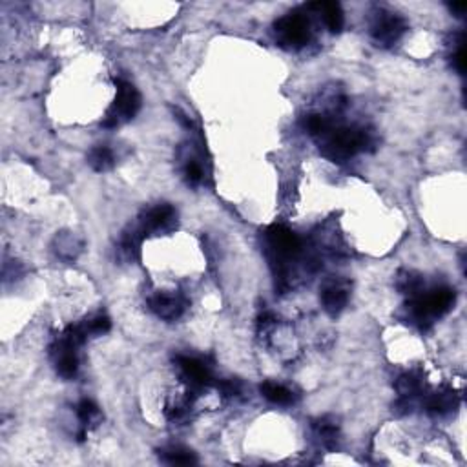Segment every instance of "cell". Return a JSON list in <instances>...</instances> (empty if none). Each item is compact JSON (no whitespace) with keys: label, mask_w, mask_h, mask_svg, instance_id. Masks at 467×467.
<instances>
[{"label":"cell","mask_w":467,"mask_h":467,"mask_svg":"<svg viewBox=\"0 0 467 467\" xmlns=\"http://www.w3.org/2000/svg\"><path fill=\"white\" fill-rule=\"evenodd\" d=\"M177 367L181 371L183 378L190 387L194 389H203V387L210 386L212 376H210V371L206 369L203 362H199L197 358H190V356H177L176 358Z\"/></svg>","instance_id":"obj_10"},{"label":"cell","mask_w":467,"mask_h":467,"mask_svg":"<svg viewBox=\"0 0 467 467\" xmlns=\"http://www.w3.org/2000/svg\"><path fill=\"white\" fill-rule=\"evenodd\" d=\"M274 29L277 33V39L289 48H303L310 41L309 17L300 9H294L291 13L277 18Z\"/></svg>","instance_id":"obj_4"},{"label":"cell","mask_w":467,"mask_h":467,"mask_svg":"<svg viewBox=\"0 0 467 467\" xmlns=\"http://www.w3.org/2000/svg\"><path fill=\"white\" fill-rule=\"evenodd\" d=\"M84 327H86L88 334H105L112 329V322H110V317L105 316V314H97V316L90 317L84 322Z\"/></svg>","instance_id":"obj_23"},{"label":"cell","mask_w":467,"mask_h":467,"mask_svg":"<svg viewBox=\"0 0 467 467\" xmlns=\"http://www.w3.org/2000/svg\"><path fill=\"white\" fill-rule=\"evenodd\" d=\"M398 289L404 292V294H409L413 298L418 292H422V277L414 272L404 270V272H400L398 276Z\"/></svg>","instance_id":"obj_22"},{"label":"cell","mask_w":467,"mask_h":467,"mask_svg":"<svg viewBox=\"0 0 467 467\" xmlns=\"http://www.w3.org/2000/svg\"><path fill=\"white\" fill-rule=\"evenodd\" d=\"M177 219L176 209H173L172 204L168 203H161L154 209H150L148 212L145 213L141 218V228L143 234H154V232H161V230H168V228L172 227L173 223Z\"/></svg>","instance_id":"obj_8"},{"label":"cell","mask_w":467,"mask_h":467,"mask_svg":"<svg viewBox=\"0 0 467 467\" xmlns=\"http://www.w3.org/2000/svg\"><path fill=\"white\" fill-rule=\"evenodd\" d=\"M310 8L320 11L323 22L331 33H340L343 29V11H341V6L338 2H317V4H310Z\"/></svg>","instance_id":"obj_12"},{"label":"cell","mask_w":467,"mask_h":467,"mask_svg":"<svg viewBox=\"0 0 467 467\" xmlns=\"http://www.w3.org/2000/svg\"><path fill=\"white\" fill-rule=\"evenodd\" d=\"M374 145V137L365 128L332 126L320 137V150L334 163H343L360 150H367Z\"/></svg>","instance_id":"obj_1"},{"label":"cell","mask_w":467,"mask_h":467,"mask_svg":"<svg viewBox=\"0 0 467 467\" xmlns=\"http://www.w3.org/2000/svg\"><path fill=\"white\" fill-rule=\"evenodd\" d=\"M267 241L268 246L274 250V254L279 258H294L296 254H300L301 250V241L300 237L296 236L294 232L289 230L283 225H272L267 230Z\"/></svg>","instance_id":"obj_6"},{"label":"cell","mask_w":467,"mask_h":467,"mask_svg":"<svg viewBox=\"0 0 467 467\" xmlns=\"http://www.w3.org/2000/svg\"><path fill=\"white\" fill-rule=\"evenodd\" d=\"M77 416L82 423V429H88L90 426H97L100 422V411L91 400H82L77 405Z\"/></svg>","instance_id":"obj_19"},{"label":"cell","mask_w":467,"mask_h":467,"mask_svg":"<svg viewBox=\"0 0 467 467\" xmlns=\"http://www.w3.org/2000/svg\"><path fill=\"white\" fill-rule=\"evenodd\" d=\"M115 84H117V96L100 123L105 128L121 126V124L132 121L137 112L141 110V96L133 84L123 81V79H119V81L115 79Z\"/></svg>","instance_id":"obj_3"},{"label":"cell","mask_w":467,"mask_h":467,"mask_svg":"<svg viewBox=\"0 0 467 467\" xmlns=\"http://www.w3.org/2000/svg\"><path fill=\"white\" fill-rule=\"evenodd\" d=\"M88 163H90V166L93 168L96 172L112 170L115 164L114 152L110 150L108 146H96V148H91V152L88 154Z\"/></svg>","instance_id":"obj_16"},{"label":"cell","mask_w":467,"mask_h":467,"mask_svg":"<svg viewBox=\"0 0 467 467\" xmlns=\"http://www.w3.org/2000/svg\"><path fill=\"white\" fill-rule=\"evenodd\" d=\"M459 50H456V53L453 55V66L456 70H459V73H466V42H463V37H462V41L459 42Z\"/></svg>","instance_id":"obj_25"},{"label":"cell","mask_w":467,"mask_h":467,"mask_svg":"<svg viewBox=\"0 0 467 467\" xmlns=\"http://www.w3.org/2000/svg\"><path fill=\"white\" fill-rule=\"evenodd\" d=\"M454 291L449 287H436L429 292H418L411 298V313L414 320L422 325L433 323V320L442 317L451 310L454 305Z\"/></svg>","instance_id":"obj_2"},{"label":"cell","mask_w":467,"mask_h":467,"mask_svg":"<svg viewBox=\"0 0 467 467\" xmlns=\"http://www.w3.org/2000/svg\"><path fill=\"white\" fill-rule=\"evenodd\" d=\"M449 9L453 11L456 17H463V13H466L467 9V4L466 2H460V4H449Z\"/></svg>","instance_id":"obj_26"},{"label":"cell","mask_w":467,"mask_h":467,"mask_svg":"<svg viewBox=\"0 0 467 467\" xmlns=\"http://www.w3.org/2000/svg\"><path fill=\"white\" fill-rule=\"evenodd\" d=\"M152 313L161 320L173 322L181 316L186 309V301L179 294H168V292H157L148 301Z\"/></svg>","instance_id":"obj_9"},{"label":"cell","mask_w":467,"mask_h":467,"mask_svg":"<svg viewBox=\"0 0 467 467\" xmlns=\"http://www.w3.org/2000/svg\"><path fill=\"white\" fill-rule=\"evenodd\" d=\"M459 407V396L453 390H440L427 400V411L433 416H445Z\"/></svg>","instance_id":"obj_13"},{"label":"cell","mask_w":467,"mask_h":467,"mask_svg":"<svg viewBox=\"0 0 467 467\" xmlns=\"http://www.w3.org/2000/svg\"><path fill=\"white\" fill-rule=\"evenodd\" d=\"M347 301H349V291H347V287H345L343 283L331 282L323 287L322 305L323 310H325L329 316L336 317L338 314H341Z\"/></svg>","instance_id":"obj_11"},{"label":"cell","mask_w":467,"mask_h":467,"mask_svg":"<svg viewBox=\"0 0 467 467\" xmlns=\"http://www.w3.org/2000/svg\"><path fill=\"white\" fill-rule=\"evenodd\" d=\"M159 459L170 466H194L197 463V456L194 451L181 447V445H172L166 449L159 451Z\"/></svg>","instance_id":"obj_14"},{"label":"cell","mask_w":467,"mask_h":467,"mask_svg":"<svg viewBox=\"0 0 467 467\" xmlns=\"http://www.w3.org/2000/svg\"><path fill=\"white\" fill-rule=\"evenodd\" d=\"M303 126H305V130L310 133V136L322 137L323 133H327L329 130H331L332 123H331V119L327 117V115L313 114V115H307V117L303 119Z\"/></svg>","instance_id":"obj_21"},{"label":"cell","mask_w":467,"mask_h":467,"mask_svg":"<svg viewBox=\"0 0 467 467\" xmlns=\"http://www.w3.org/2000/svg\"><path fill=\"white\" fill-rule=\"evenodd\" d=\"M75 349H77V345H73L64 336H60L59 340L53 343V347H51L55 369L59 372V376L66 378V380L75 376L79 371V358Z\"/></svg>","instance_id":"obj_7"},{"label":"cell","mask_w":467,"mask_h":467,"mask_svg":"<svg viewBox=\"0 0 467 467\" xmlns=\"http://www.w3.org/2000/svg\"><path fill=\"white\" fill-rule=\"evenodd\" d=\"M407 29V24L400 15L390 11H378L374 22L371 24V35L378 46L389 48L400 41Z\"/></svg>","instance_id":"obj_5"},{"label":"cell","mask_w":467,"mask_h":467,"mask_svg":"<svg viewBox=\"0 0 467 467\" xmlns=\"http://www.w3.org/2000/svg\"><path fill=\"white\" fill-rule=\"evenodd\" d=\"M185 177L190 185H199V183L203 181V168H201V164L195 163V161H190V163L185 166Z\"/></svg>","instance_id":"obj_24"},{"label":"cell","mask_w":467,"mask_h":467,"mask_svg":"<svg viewBox=\"0 0 467 467\" xmlns=\"http://www.w3.org/2000/svg\"><path fill=\"white\" fill-rule=\"evenodd\" d=\"M143 232L141 228H132L126 232L121 239V254L126 259H136L139 254V245H141Z\"/></svg>","instance_id":"obj_20"},{"label":"cell","mask_w":467,"mask_h":467,"mask_svg":"<svg viewBox=\"0 0 467 467\" xmlns=\"http://www.w3.org/2000/svg\"><path fill=\"white\" fill-rule=\"evenodd\" d=\"M313 426L316 435L320 436V440L323 442V445H327V447H334L336 442H338V426H336L334 420H331L329 416L317 418Z\"/></svg>","instance_id":"obj_17"},{"label":"cell","mask_w":467,"mask_h":467,"mask_svg":"<svg viewBox=\"0 0 467 467\" xmlns=\"http://www.w3.org/2000/svg\"><path fill=\"white\" fill-rule=\"evenodd\" d=\"M259 390H261V395H263L268 402H272V404L289 405L294 402L292 390L279 386V383H274V381H265V383H261Z\"/></svg>","instance_id":"obj_15"},{"label":"cell","mask_w":467,"mask_h":467,"mask_svg":"<svg viewBox=\"0 0 467 467\" xmlns=\"http://www.w3.org/2000/svg\"><path fill=\"white\" fill-rule=\"evenodd\" d=\"M420 389H422V380L414 372L402 374L398 381H396V390H398L402 398H414L420 393Z\"/></svg>","instance_id":"obj_18"}]
</instances>
